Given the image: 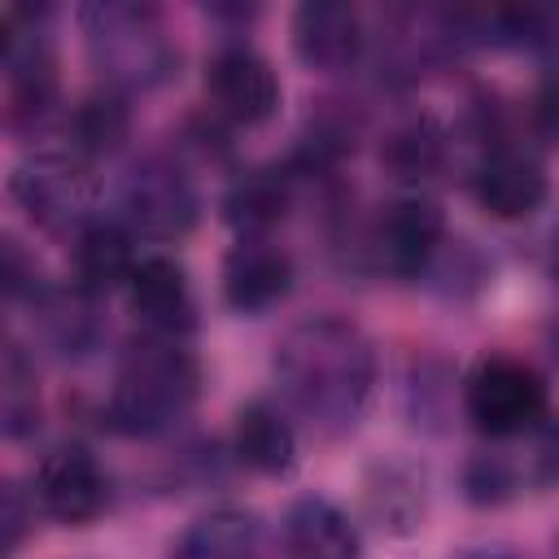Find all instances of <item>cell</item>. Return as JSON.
<instances>
[{
	"mask_svg": "<svg viewBox=\"0 0 559 559\" xmlns=\"http://www.w3.org/2000/svg\"><path fill=\"white\" fill-rule=\"evenodd\" d=\"M297 419L280 397H249L231 419V459L253 476H288L297 467Z\"/></svg>",
	"mask_w": 559,
	"mask_h": 559,
	"instance_id": "ac0fdd59",
	"label": "cell"
},
{
	"mask_svg": "<svg viewBox=\"0 0 559 559\" xmlns=\"http://www.w3.org/2000/svg\"><path fill=\"white\" fill-rule=\"evenodd\" d=\"M140 262L131 227H122L114 214H96L70 236V284H79L92 297H109L114 288H127L131 271Z\"/></svg>",
	"mask_w": 559,
	"mask_h": 559,
	"instance_id": "ffe728a7",
	"label": "cell"
},
{
	"mask_svg": "<svg viewBox=\"0 0 559 559\" xmlns=\"http://www.w3.org/2000/svg\"><path fill=\"white\" fill-rule=\"evenodd\" d=\"M201 358L183 336L135 332L118 362L105 393V424L131 441L170 437L201 402Z\"/></svg>",
	"mask_w": 559,
	"mask_h": 559,
	"instance_id": "7a4b0ae2",
	"label": "cell"
},
{
	"mask_svg": "<svg viewBox=\"0 0 559 559\" xmlns=\"http://www.w3.org/2000/svg\"><path fill=\"white\" fill-rule=\"evenodd\" d=\"M358 253L367 266L393 275V280H428L432 262L450 245L445 210L424 192H402L358 231Z\"/></svg>",
	"mask_w": 559,
	"mask_h": 559,
	"instance_id": "ba28073f",
	"label": "cell"
},
{
	"mask_svg": "<svg viewBox=\"0 0 559 559\" xmlns=\"http://www.w3.org/2000/svg\"><path fill=\"white\" fill-rule=\"evenodd\" d=\"M297 284L293 249L280 236H236L223 253L218 288L236 314H266L288 301Z\"/></svg>",
	"mask_w": 559,
	"mask_h": 559,
	"instance_id": "4fadbf2b",
	"label": "cell"
},
{
	"mask_svg": "<svg viewBox=\"0 0 559 559\" xmlns=\"http://www.w3.org/2000/svg\"><path fill=\"white\" fill-rule=\"evenodd\" d=\"M301 175L293 162H266L240 170L223 192V218L236 227V236H275V227L297 205Z\"/></svg>",
	"mask_w": 559,
	"mask_h": 559,
	"instance_id": "d6986e66",
	"label": "cell"
},
{
	"mask_svg": "<svg viewBox=\"0 0 559 559\" xmlns=\"http://www.w3.org/2000/svg\"><path fill=\"white\" fill-rule=\"evenodd\" d=\"M61 131V148L79 153L83 162H100V157H114L122 153L127 135H131V96L96 83L87 87L83 96H74L57 122Z\"/></svg>",
	"mask_w": 559,
	"mask_h": 559,
	"instance_id": "603a6c76",
	"label": "cell"
},
{
	"mask_svg": "<svg viewBox=\"0 0 559 559\" xmlns=\"http://www.w3.org/2000/svg\"><path fill=\"white\" fill-rule=\"evenodd\" d=\"M170 559H275V542L258 511L210 507L175 537Z\"/></svg>",
	"mask_w": 559,
	"mask_h": 559,
	"instance_id": "44dd1931",
	"label": "cell"
},
{
	"mask_svg": "<svg viewBox=\"0 0 559 559\" xmlns=\"http://www.w3.org/2000/svg\"><path fill=\"white\" fill-rule=\"evenodd\" d=\"M450 559H524V555L515 546H507V542H476V546H463Z\"/></svg>",
	"mask_w": 559,
	"mask_h": 559,
	"instance_id": "4316f807",
	"label": "cell"
},
{
	"mask_svg": "<svg viewBox=\"0 0 559 559\" xmlns=\"http://www.w3.org/2000/svg\"><path fill=\"white\" fill-rule=\"evenodd\" d=\"M550 349H555V358H559V323L550 328Z\"/></svg>",
	"mask_w": 559,
	"mask_h": 559,
	"instance_id": "f1b7e54d",
	"label": "cell"
},
{
	"mask_svg": "<svg viewBox=\"0 0 559 559\" xmlns=\"http://www.w3.org/2000/svg\"><path fill=\"white\" fill-rule=\"evenodd\" d=\"M79 35L96 79L122 96L153 92L179 70V39L153 0H92L79 9Z\"/></svg>",
	"mask_w": 559,
	"mask_h": 559,
	"instance_id": "3957f363",
	"label": "cell"
},
{
	"mask_svg": "<svg viewBox=\"0 0 559 559\" xmlns=\"http://www.w3.org/2000/svg\"><path fill=\"white\" fill-rule=\"evenodd\" d=\"M122 297L140 332L183 336V341L197 332V288L175 253H140Z\"/></svg>",
	"mask_w": 559,
	"mask_h": 559,
	"instance_id": "5bb4252c",
	"label": "cell"
},
{
	"mask_svg": "<svg viewBox=\"0 0 559 559\" xmlns=\"http://www.w3.org/2000/svg\"><path fill=\"white\" fill-rule=\"evenodd\" d=\"M280 74L266 52L249 39H223L205 57V109L223 118L231 131L262 127L280 114Z\"/></svg>",
	"mask_w": 559,
	"mask_h": 559,
	"instance_id": "30bf717a",
	"label": "cell"
},
{
	"mask_svg": "<svg viewBox=\"0 0 559 559\" xmlns=\"http://www.w3.org/2000/svg\"><path fill=\"white\" fill-rule=\"evenodd\" d=\"M280 402L297 424L319 437H345L358 428L376 397V341L336 310L306 314L284 328L271 354Z\"/></svg>",
	"mask_w": 559,
	"mask_h": 559,
	"instance_id": "6da1fadb",
	"label": "cell"
},
{
	"mask_svg": "<svg viewBox=\"0 0 559 559\" xmlns=\"http://www.w3.org/2000/svg\"><path fill=\"white\" fill-rule=\"evenodd\" d=\"M31 314H35V336L57 358H87L105 341L100 297L83 293L79 284H48L31 301Z\"/></svg>",
	"mask_w": 559,
	"mask_h": 559,
	"instance_id": "7402d4cb",
	"label": "cell"
},
{
	"mask_svg": "<svg viewBox=\"0 0 559 559\" xmlns=\"http://www.w3.org/2000/svg\"><path fill=\"white\" fill-rule=\"evenodd\" d=\"M520 131L528 135L533 153H555L559 148V61H546L533 92L524 96Z\"/></svg>",
	"mask_w": 559,
	"mask_h": 559,
	"instance_id": "d4e9b609",
	"label": "cell"
},
{
	"mask_svg": "<svg viewBox=\"0 0 559 559\" xmlns=\"http://www.w3.org/2000/svg\"><path fill=\"white\" fill-rule=\"evenodd\" d=\"M135 240L175 245L201 223V188L183 157L170 148L131 157L114 179V210Z\"/></svg>",
	"mask_w": 559,
	"mask_h": 559,
	"instance_id": "5b68a950",
	"label": "cell"
},
{
	"mask_svg": "<svg viewBox=\"0 0 559 559\" xmlns=\"http://www.w3.org/2000/svg\"><path fill=\"white\" fill-rule=\"evenodd\" d=\"M280 559H362V533L332 498L301 493L280 515Z\"/></svg>",
	"mask_w": 559,
	"mask_h": 559,
	"instance_id": "e0dca14e",
	"label": "cell"
},
{
	"mask_svg": "<svg viewBox=\"0 0 559 559\" xmlns=\"http://www.w3.org/2000/svg\"><path fill=\"white\" fill-rule=\"evenodd\" d=\"M555 480H559V415L555 411L524 437L485 441L463 467V493L476 507H502L515 493L546 489Z\"/></svg>",
	"mask_w": 559,
	"mask_h": 559,
	"instance_id": "9c48e42d",
	"label": "cell"
},
{
	"mask_svg": "<svg viewBox=\"0 0 559 559\" xmlns=\"http://www.w3.org/2000/svg\"><path fill=\"white\" fill-rule=\"evenodd\" d=\"M459 402L485 441L524 437L550 415L546 376L515 354H480L459 384Z\"/></svg>",
	"mask_w": 559,
	"mask_h": 559,
	"instance_id": "52a82bcc",
	"label": "cell"
},
{
	"mask_svg": "<svg viewBox=\"0 0 559 559\" xmlns=\"http://www.w3.org/2000/svg\"><path fill=\"white\" fill-rule=\"evenodd\" d=\"M39 415H44V397H39L35 358L26 354V345L9 336L0 354V428L9 441H22L39 428Z\"/></svg>",
	"mask_w": 559,
	"mask_h": 559,
	"instance_id": "cb8c5ba5",
	"label": "cell"
},
{
	"mask_svg": "<svg viewBox=\"0 0 559 559\" xmlns=\"http://www.w3.org/2000/svg\"><path fill=\"white\" fill-rule=\"evenodd\" d=\"M450 148H454V131H450L441 118L415 109V114L393 118V122L380 131L376 157H380V170H384L393 183H402L406 192H419L424 183H432V179L445 170Z\"/></svg>",
	"mask_w": 559,
	"mask_h": 559,
	"instance_id": "2e32d148",
	"label": "cell"
},
{
	"mask_svg": "<svg viewBox=\"0 0 559 559\" xmlns=\"http://www.w3.org/2000/svg\"><path fill=\"white\" fill-rule=\"evenodd\" d=\"M288 35L301 66L319 74H349L371 57V22L349 0H301Z\"/></svg>",
	"mask_w": 559,
	"mask_h": 559,
	"instance_id": "7c38bea8",
	"label": "cell"
},
{
	"mask_svg": "<svg viewBox=\"0 0 559 559\" xmlns=\"http://www.w3.org/2000/svg\"><path fill=\"white\" fill-rule=\"evenodd\" d=\"M0 70H4V127L13 135H44L61 122V70L52 44V13L39 4H13L0 17Z\"/></svg>",
	"mask_w": 559,
	"mask_h": 559,
	"instance_id": "277c9868",
	"label": "cell"
},
{
	"mask_svg": "<svg viewBox=\"0 0 559 559\" xmlns=\"http://www.w3.org/2000/svg\"><path fill=\"white\" fill-rule=\"evenodd\" d=\"M31 493H35V507L44 520L83 528L109 511L114 480H109L105 463L96 459V450H87L83 441H61L35 463Z\"/></svg>",
	"mask_w": 559,
	"mask_h": 559,
	"instance_id": "8fae6325",
	"label": "cell"
},
{
	"mask_svg": "<svg viewBox=\"0 0 559 559\" xmlns=\"http://www.w3.org/2000/svg\"><path fill=\"white\" fill-rule=\"evenodd\" d=\"M546 266H550V280L559 284V227H555V236H550V249H546Z\"/></svg>",
	"mask_w": 559,
	"mask_h": 559,
	"instance_id": "83f0119b",
	"label": "cell"
},
{
	"mask_svg": "<svg viewBox=\"0 0 559 559\" xmlns=\"http://www.w3.org/2000/svg\"><path fill=\"white\" fill-rule=\"evenodd\" d=\"M467 188L476 197L480 210H489L502 223L528 218L533 210H542V201L550 197V179L542 166V153H533L524 140L515 144H498L489 153H480L472 162Z\"/></svg>",
	"mask_w": 559,
	"mask_h": 559,
	"instance_id": "9a60e30c",
	"label": "cell"
},
{
	"mask_svg": "<svg viewBox=\"0 0 559 559\" xmlns=\"http://www.w3.org/2000/svg\"><path fill=\"white\" fill-rule=\"evenodd\" d=\"M35 515H39L35 493L9 480V485H4V559H13V555H17V546H22V537L31 533Z\"/></svg>",
	"mask_w": 559,
	"mask_h": 559,
	"instance_id": "484cf974",
	"label": "cell"
},
{
	"mask_svg": "<svg viewBox=\"0 0 559 559\" xmlns=\"http://www.w3.org/2000/svg\"><path fill=\"white\" fill-rule=\"evenodd\" d=\"M9 197L35 227L52 236H74L83 223L100 214L96 166L61 144L31 148L9 175Z\"/></svg>",
	"mask_w": 559,
	"mask_h": 559,
	"instance_id": "8992f818",
	"label": "cell"
}]
</instances>
